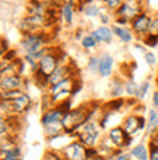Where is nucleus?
Listing matches in <instances>:
<instances>
[{"label": "nucleus", "mask_w": 158, "mask_h": 160, "mask_svg": "<svg viewBox=\"0 0 158 160\" xmlns=\"http://www.w3.org/2000/svg\"><path fill=\"white\" fill-rule=\"evenodd\" d=\"M114 25H119V26H130V22L124 18H116L114 19Z\"/></svg>", "instance_id": "45"}, {"label": "nucleus", "mask_w": 158, "mask_h": 160, "mask_svg": "<svg viewBox=\"0 0 158 160\" xmlns=\"http://www.w3.org/2000/svg\"><path fill=\"white\" fill-rule=\"evenodd\" d=\"M26 90L24 89H16V90H8V92H0V99H3V101H13V99H16V98L22 96Z\"/></svg>", "instance_id": "32"}, {"label": "nucleus", "mask_w": 158, "mask_h": 160, "mask_svg": "<svg viewBox=\"0 0 158 160\" xmlns=\"http://www.w3.org/2000/svg\"><path fill=\"white\" fill-rule=\"evenodd\" d=\"M34 108V99L28 92H25L22 96L13 99V101H3L0 99V111H2V118L8 117H18L22 118L25 117L31 109Z\"/></svg>", "instance_id": "2"}, {"label": "nucleus", "mask_w": 158, "mask_h": 160, "mask_svg": "<svg viewBox=\"0 0 158 160\" xmlns=\"http://www.w3.org/2000/svg\"><path fill=\"white\" fill-rule=\"evenodd\" d=\"M86 32H88V31H85L84 28H76V29H73V32H72V38L75 39V41L81 42Z\"/></svg>", "instance_id": "38"}, {"label": "nucleus", "mask_w": 158, "mask_h": 160, "mask_svg": "<svg viewBox=\"0 0 158 160\" xmlns=\"http://www.w3.org/2000/svg\"><path fill=\"white\" fill-rule=\"evenodd\" d=\"M92 35L95 37V39L98 41L100 45H110L111 42L114 41V34H113V29L111 26H104V25H100L97 26L95 29L91 31Z\"/></svg>", "instance_id": "19"}, {"label": "nucleus", "mask_w": 158, "mask_h": 160, "mask_svg": "<svg viewBox=\"0 0 158 160\" xmlns=\"http://www.w3.org/2000/svg\"><path fill=\"white\" fill-rule=\"evenodd\" d=\"M100 68V54H90L86 60V70L91 74H98Z\"/></svg>", "instance_id": "26"}, {"label": "nucleus", "mask_w": 158, "mask_h": 160, "mask_svg": "<svg viewBox=\"0 0 158 160\" xmlns=\"http://www.w3.org/2000/svg\"><path fill=\"white\" fill-rule=\"evenodd\" d=\"M124 108H128V99L126 98H119V99H110L103 103V109L111 111V112H117L120 114Z\"/></svg>", "instance_id": "22"}, {"label": "nucleus", "mask_w": 158, "mask_h": 160, "mask_svg": "<svg viewBox=\"0 0 158 160\" xmlns=\"http://www.w3.org/2000/svg\"><path fill=\"white\" fill-rule=\"evenodd\" d=\"M133 48H135V50H138V51H141L142 52V55L145 54L146 51H148V48H146L145 45H144V44H142L141 41H138V42H135V44H133Z\"/></svg>", "instance_id": "46"}, {"label": "nucleus", "mask_w": 158, "mask_h": 160, "mask_svg": "<svg viewBox=\"0 0 158 160\" xmlns=\"http://www.w3.org/2000/svg\"><path fill=\"white\" fill-rule=\"evenodd\" d=\"M116 70V60L110 52H101L100 54V68L98 76L101 79H111Z\"/></svg>", "instance_id": "13"}, {"label": "nucleus", "mask_w": 158, "mask_h": 160, "mask_svg": "<svg viewBox=\"0 0 158 160\" xmlns=\"http://www.w3.org/2000/svg\"><path fill=\"white\" fill-rule=\"evenodd\" d=\"M158 131V111L154 108L146 109V130L144 132V141L148 143V140L151 138V135H154Z\"/></svg>", "instance_id": "17"}, {"label": "nucleus", "mask_w": 158, "mask_h": 160, "mask_svg": "<svg viewBox=\"0 0 158 160\" xmlns=\"http://www.w3.org/2000/svg\"><path fill=\"white\" fill-rule=\"evenodd\" d=\"M43 2L46 3V6L50 9H60L66 0H43Z\"/></svg>", "instance_id": "39"}, {"label": "nucleus", "mask_w": 158, "mask_h": 160, "mask_svg": "<svg viewBox=\"0 0 158 160\" xmlns=\"http://www.w3.org/2000/svg\"><path fill=\"white\" fill-rule=\"evenodd\" d=\"M151 86H152V83H151L150 79L142 80L141 83H139V95H138V101L139 102L145 101V98L148 96V93H150V90H151Z\"/></svg>", "instance_id": "27"}, {"label": "nucleus", "mask_w": 158, "mask_h": 160, "mask_svg": "<svg viewBox=\"0 0 158 160\" xmlns=\"http://www.w3.org/2000/svg\"><path fill=\"white\" fill-rule=\"evenodd\" d=\"M98 2L103 4V8L106 9V10H110V12L114 13L116 10H119V8L126 0H98Z\"/></svg>", "instance_id": "30"}, {"label": "nucleus", "mask_w": 158, "mask_h": 160, "mask_svg": "<svg viewBox=\"0 0 158 160\" xmlns=\"http://www.w3.org/2000/svg\"><path fill=\"white\" fill-rule=\"evenodd\" d=\"M82 89H84V84H82V80H79V82L75 84V88L72 89V96L76 98V95H79V93L82 92Z\"/></svg>", "instance_id": "44"}, {"label": "nucleus", "mask_w": 158, "mask_h": 160, "mask_svg": "<svg viewBox=\"0 0 158 160\" xmlns=\"http://www.w3.org/2000/svg\"><path fill=\"white\" fill-rule=\"evenodd\" d=\"M111 29H113V34H114V37L117 39H119L123 45H129V44H135V39H136V37H135V34L132 32V29H130V26H119V25H111Z\"/></svg>", "instance_id": "18"}, {"label": "nucleus", "mask_w": 158, "mask_h": 160, "mask_svg": "<svg viewBox=\"0 0 158 160\" xmlns=\"http://www.w3.org/2000/svg\"><path fill=\"white\" fill-rule=\"evenodd\" d=\"M120 125L124 128L130 137L136 138L139 132H145L146 130V114H138V112H130L122 119Z\"/></svg>", "instance_id": "7"}, {"label": "nucleus", "mask_w": 158, "mask_h": 160, "mask_svg": "<svg viewBox=\"0 0 158 160\" xmlns=\"http://www.w3.org/2000/svg\"><path fill=\"white\" fill-rule=\"evenodd\" d=\"M148 144H152V146H157L158 147V131L154 135H151V138L148 140Z\"/></svg>", "instance_id": "47"}, {"label": "nucleus", "mask_w": 158, "mask_h": 160, "mask_svg": "<svg viewBox=\"0 0 158 160\" xmlns=\"http://www.w3.org/2000/svg\"><path fill=\"white\" fill-rule=\"evenodd\" d=\"M28 83H30V77H24L21 74H12V76H8V77H0V92L16 90V89L26 90Z\"/></svg>", "instance_id": "12"}, {"label": "nucleus", "mask_w": 158, "mask_h": 160, "mask_svg": "<svg viewBox=\"0 0 158 160\" xmlns=\"http://www.w3.org/2000/svg\"><path fill=\"white\" fill-rule=\"evenodd\" d=\"M101 106H103V103H90V102H86V103H81V105L68 111L64 114L63 119H62L64 132L75 137V134L81 130L85 122H88L90 119L98 118L100 112H101Z\"/></svg>", "instance_id": "1"}, {"label": "nucleus", "mask_w": 158, "mask_h": 160, "mask_svg": "<svg viewBox=\"0 0 158 160\" xmlns=\"http://www.w3.org/2000/svg\"><path fill=\"white\" fill-rule=\"evenodd\" d=\"M0 157H18V159H24V148H22L21 144H18V146L9 148L6 152H0Z\"/></svg>", "instance_id": "28"}, {"label": "nucleus", "mask_w": 158, "mask_h": 160, "mask_svg": "<svg viewBox=\"0 0 158 160\" xmlns=\"http://www.w3.org/2000/svg\"><path fill=\"white\" fill-rule=\"evenodd\" d=\"M10 48H12V47H10V44H9V39L2 38V51H0V52H2V57H3Z\"/></svg>", "instance_id": "43"}, {"label": "nucleus", "mask_w": 158, "mask_h": 160, "mask_svg": "<svg viewBox=\"0 0 158 160\" xmlns=\"http://www.w3.org/2000/svg\"><path fill=\"white\" fill-rule=\"evenodd\" d=\"M141 42L146 47V48H150V50H152V48H157V47H158V35L148 34L144 39H141Z\"/></svg>", "instance_id": "34"}, {"label": "nucleus", "mask_w": 158, "mask_h": 160, "mask_svg": "<svg viewBox=\"0 0 158 160\" xmlns=\"http://www.w3.org/2000/svg\"><path fill=\"white\" fill-rule=\"evenodd\" d=\"M103 10H104L103 4H98L97 2L95 3H86V4L84 3V12H82V15L86 19H94V18H98Z\"/></svg>", "instance_id": "24"}, {"label": "nucleus", "mask_w": 158, "mask_h": 160, "mask_svg": "<svg viewBox=\"0 0 158 160\" xmlns=\"http://www.w3.org/2000/svg\"><path fill=\"white\" fill-rule=\"evenodd\" d=\"M114 13L110 12V10H106L104 9L103 12H101V15L98 16V21H100V25H104V26H111L113 23H114Z\"/></svg>", "instance_id": "29"}, {"label": "nucleus", "mask_w": 158, "mask_h": 160, "mask_svg": "<svg viewBox=\"0 0 158 160\" xmlns=\"http://www.w3.org/2000/svg\"><path fill=\"white\" fill-rule=\"evenodd\" d=\"M21 55H19V50L16 48H10V50L6 52V54L2 57V61H6V63H13L16 58H19Z\"/></svg>", "instance_id": "36"}, {"label": "nucleus", "mask_w": 158, "mask_h": 160, "mask_svg": "<svg viewBox=\"0 0 158 160\" xmlns=\"http://www.w3.org/2000/svg\"><path fill=\"white\" fill-rule=\"evenodd\" d=\"M16 28L21 35L34 34V32H44L52 31L57 26H54L48 21L47 16H38V15H24L16 22Z\"/></svg>", "instance_id": "4"}, {"label": "nucleus", "mask_w": 158, "mask_h": 160, "mask_svg": "<svg viewBox=\"0 0 158 160\" xmlns=\"http://www.w3.org/2000/svg\"><path fill=\"white\" fill-rule=\"evenodd\" d=\"M79 45H81V48L84 51H86V52H91V51H94L98 48V41L95 39V37L92 35V32L91 31H88L85 34V37L82 38V41L79 42Z\"/></svg>", "instance_id": "25"}, {"label": "nucleus", "mask_w": 158, "mask_h": 160, "mask_svg": "<svg viewBox=\"0 0 158 160\" xmlns=\"http://www.w3.org/2000/svg\"><path fill=\"white\" fill-rule=\"evenodd\" d=\"M151 21H152V13L144 12L130 22V29H132V32L135 34L136 39L141 41V39H144L146 35L150 34Z\"/></svg>", "instance_id": "10"}, {"label": "nucleus", "mask_w": 158, "mask_h": 160, "mask_svg": "<svg viewBox=\"0 0 158 160\" xmlns=\"http://www.w3.org/2000/svg\"><path fill=\"white\" fill-rule=\"evenodd\" d=\"M151 108H154V109L158 111V90L157 89L151 95Z\"/></svg>", "instance_id": "41"}, {"label": "nucleus", "mask_w": 158, "mask_h": 160, "mask_svg": "<svg viewBox=\"0 0 158 160\" xmlns=\"http://www.w3.org/2000/svg\"><path fill=\"white\" fill-rule=\"evenodd\" d=\"M104 134L106 132L100 128L98 119L95 118V119H90L88 122H85L81 130L75 134V138L79 140L85 147L92 148V147H97L101 143Z\"/></svg>", "instance_id": "5"}, {"label": "nucleus", "mask_w": 158, "mask_h": 160, "mask_svg": "<svg viewBox=\"0 0 158 160\" xmlns=\"http://www.w3.org/2000/svg\"><path fill=\"white\" fill-rule=\"evenodd\" d=\"M107 95L110 99H119V98H124V77L122 76H113L108 83V90Z\"/></svg>", "instance_id": "16"}, {"label": "nucleus", "mask_w": 158, "mask_h": 160, "mask_svg": "<svg viewBox=\"0 0 158 160\" xmlns=\"http://www.w3.org/2000/svg\"><path fill=\"white\" fill-rule=\"evenodd\" d=\"M155 84H157V90H158V80L155 79Z\"/></svg>", "instance_id": "50"}, {"label": "nucleus", "mask_w": 158, "mask_h": 160, "mask_svg": "<svg viewBox=\"0 0 158 160\" xmlns=\"http://www.w3.org/2000/svg\"><path fill=\"white\" fill-rule=\"evenodd\" d=\"M10 134H15L12 124L8 118H2V121H0V138H6Z\"/></svg>", "instance_id": "31"}, {"label": "nucleus", "mask_w": 158, "mask_h": 160, "mask_svg": "<svg viewBox=\"0 0 158 160\" xmlns=\"http://www.w3.org/2000/svg\"><path fill=\"white\" fill-rule=\"evenodd\" d=\"M129 154L132 160H150V146L146 141L142 140L129 148Z\"/></svg>", "instance_id": "20"}, {"label": "nucleus", "mask_w": 158, "mask_h": 160, "mask_svg": "<svg viewBox=\"0 0 158 160\" xmlns=\"http://www.w3.org/2000/svg\"><path fill=\"white\" fill-rule=\"evenodd\" d=\"M64 112L60 106H53L50 109L41 112V117H40V124H41V128H46V127L52 125L54 122H60L64 117Z\"/></svg>", "instance_id": "15"}, {"label": "nucleus", "mask_w": 158, "mask_h": 160, "mask_svg": "<svg viewBox=\"0 0 158 160\" xmlns=\"http://www.w3.org/2000/svg\"><path fill=\"white\" fill-rule=\"evenodd\" d=\"M155 76H157V77H155V79L158 80V67H157V73H155Z\"/></svg>", "instance_id": "49"}, {"label": "nucleus", "mask_w": 158, "mask_h": 160, "mask_svg": "<svg viewBox=\"0 0 158 160\" xmlns=\"http://www.w3.org/2000/svg\"><path fill=\"white\" fill-rule=\"evenodd\" d=\"M150 34L158 35V12L157 13H152V21H151Z\"/></svg>", "instance_id": "40"}, {"label": "nucleus", "mask_w": 158, "mask_h": 160, "mask_svg": "<svg viewBox=\"0 0 158 160\" xmlns=\"http://www.w3.org/2000/svg\"><path fill=\"white\" fill-rule=\"evenodd\" d=\"M106 135L113 141V144H114L119 150H129V148L135 144V138L130 137L120 124L119 125L111 127L110 130L106 132Z\"/></svg>", "instance_id": "9"}, {"label": "nucleus", "mask_w": 158, "mask_h": 160, "mask_svg": "<svg viewBox=\"0 0 158 160\" xmlns=\"http://www.w3.org/2000/svg\"><path fill=\"white\" fill-rule=\"evenodd\" d=\"M148 8H150V2L148 0H126L119 8V10L114 12V16L124 18L129 22H132L141 13L148 12Z\"/></svg>", "instance_id": "6"}, {"label": "nucleus", "mask_w": 158, "mask_h": 160, "mask_svg": "<svg viewBox=\"0 0 158 160\" xmlns=\"http://www.w3.org/2000/svg\"><path fill=\"white\" fill-rule=\"evenodd\" d=\"M144 61L146 63V66H148V67H155V66L158 64L157 55H155L151 50H148L145 54H144Z\"/></svg>", "instance_id": "35"}, {"label": "nucleus", "mask_w": 158, "mask_h": 160, "mask_svg": "<svg viewBox=\"0 0 158 160\" xmlns=\"http://www.w3.org/2000/svg\"><path fill=\"white\" fill-rule=\"evenodd\" d=\"M48 8L43 0H26L25 3V15H38L47 16Z\"/></svg>", "instance_id": "21"}, {"label": "nucleus", "mask_w": 158, "mask_h": 160, "mask_svg": "<svg viewBox=\"0 0 158 160\" xmlns=\"http://www.w3.org/2000/svg\"><path fill=\"white\" fill-rule=\"evenodd\" d=\"M0 160H24V159H18V157H0Z\"/></svg>", "instance_id": "48"}, {"label": "nucleus", "mask_w": 158, "mask_h": 160, "mask_svg": "<svg viewBox=\"0 0 158 160\" xmlns=\"http://www.w3.org/2000/svg\"><path fill=\"white\" fill-rule=\"evenodd\" d=\"M108 160H132V159H130L129 150H116L114 154Z\"/></svg>", "instance_id": "37"}, {"label": "nucleus", "mask_w": 158, "mask_h": 160, "mask_svg": "<svg viewBox=\"0 0 158 160\" xmlns=\"http://www.w3.org/2000/svg\"><path fill=\"white\" fill-rule=\"evenodd\" d=\"M150 146V160H158V147L148 144Z\"/></svg>", "instance_id": "42"}, {"label": "nucleus", "mask_w": 158, "mask_h": 160, "mask_svg": "<svg viewBox=\"0 0 158 160\" xmlns=\"http://www.w3.org/2000/svg\"><path fill=\"white\" fill-rule=\"evenodd\" d=\"M62 52L63 51L60 50L59 47H50V51H48L47 55H44L43 58L38 61L40 66V73H43L44 76L50 77L53 73L59 68V66H62Z\"/></svg>", "instance_id": "8"}, {"label": "nucleus", "mask_w": 158, "mask_h": 160, "mask_svg": "<svg viewBox=\"0 0 158 160\" xmlns=\"http://www.w3.org/2000/svg\"><path fill=\"white\" fill-rule=\"evenodd\" d=\"M124 95H126L129 99H136L138 101V95H139V83H138L133 77L124 79Z\"/></svg>", "instance_id": "23"}, {"label": "nucleus", "mask_w": 158, "mask_h": 160, "mask_svg": "<svg viewBox=\"0 0 158 160\" xmlns=\"http://www.w3.org/2000/svg\"><path fill=\"white\" fill-rule=\"evenodd\" d=\"M41 160H66L62 154V152H57V150H53V148H47L43 154V159Z\"/></svg>", "instance_id": "33"}, {"label": "nucleus", "mask_w": 158, "mask_h": 160, "mask_svg": "<svg viewBox=\"0 0 158 160\" xmlns=\"http://www.w3.org/2000/svg\"><path fill=\"white\" fill-rule=\"evenodd\" d=\"M62 154L66 160H90L88 159V147H85L79 140H72L62 150Z\"/></svg>", "instance_id": "11"}, {"label": "nucleus", "mask_w": 158, "mask_h": 160, "mask_svg": "<svg viewBox=\"0 0 158 160\" xmlns=\"http://www.w3.org/2000/svg\"><path fill=\"white\" fill-rule=\"evenodd\" d=\"M79 0H66L63 6L60 8V23L64 26H72L75 22V15H76V6Z\"/></svg>", "instance_id": "14"}, {"label": "nucleus", "mask_w": 158, "mask_h": 160, "mask_svg": "<svg viewBox=\"0 0 158 160\" xmlns=\"http://www.w3.org/2000/svg\"><path fill=\"white\" fill-rule=\"evenodd\" d=\"M53 37L52 31H44V32H34V34L21 35L19 39V48L24 54L34 55L41 50L52 45Z\"/></svg>", "instance_id": "3"}]
</instances>
